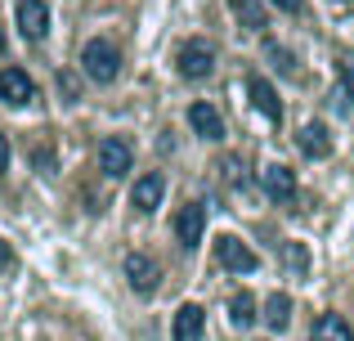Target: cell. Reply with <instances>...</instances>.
I'll list each match as a JSON object with an SVG mask.
<instances>
[{
  "instance_id": "1",
  "label": "cell",
  "mask_w": 354,
  "mask_h": 341,
  "mask_svg": "<svg viewBox=\"0 0 354 341\" xmlns=\"http://www.w3.org/2000/svg\"><path fill=\"white\" fill-rule=\"evenodd\" d=\"M81 68H86L90 81H99V86H108V81H117L121 72V54L113 41H104V36H95V41H86V50H81Z\"/></svg>"
},
{
  "instance_id": "2",
  "label": "cell",
  "mask_w": 354,
  "mask_h": 341,
  "mask_svg": "<svg viewBox=\"0 0 354 341\" xmlns=\"http://www.w3.org/2000/svg\"><path fill=\"white\" fill-rule=\"evenodd\" d=\"M175 63H180L184 81H202V77H211V68H216V50H211L207 41H184L180 54H175Z\"/></svg>"
},
{
  "instance_id": "3",
  "label": "cell",
  "mask_w": 354,
  "mask_h": 341,
  "mask_svg": "<svg viewBox=\"0 0 354 341\" xmlns=\"http://www.w3.org/2000/svg\"><path fill=\"white\" fill-rule=\"evenodd\" d=\"M202 234H207V207H202V202H184L180 216H175V238H180V247L193 252V247L202 243Z\"/></svg>"
},
{
  "instance_id": "4",
  "label": "cell",
  "mask_w": 354,
  "mask_h": 341,
  "mask_svg": "<svg viewBox=\"0 0 354 341\" xmlns=\"http://www.w3.org/2000/svg\"><path fill=\"white\" fill-rule=\"evenodd\" d=\"M216 261L225 265V270H234V274H251V270L260 265V256L251 252L247 243H238L234 234H220V238H216Z\"/></svg>"
},
{
  "instance_id": "5",
  "label": "cell",
  "mask_w": 354,
  "mask_h": 341,
  "mask_svg": "<svg viewBox=\"0 0 354 341\" xmlns=\"http://www.w3.org/2000/svg\"><path fill=\"white\" fill-rule=\"evenodd\" d=\"M126 283L139 292V297H153V292H157V283H162V270H157V261H153V256L130 252V256H126Z\"/></svg>"
},
{
  "instance_id": "6",
  "label": "cell",
  "mask_w": 354,
  "mask_h": 341,
  "mask_svg": "<svg viewBox=\"0 0 354 341\" xmlns=\"http://www.w3.org/2000/svg\"><path fill=\"white\" fill-rule=\"evenodd\" d=\"M130 162H135V153H130V144L121 140V135H108V140L99 144V171H104L108 180H121V175L130 171Z\"/></svg>"
},
{
  "instance_id": "7",
  "label": "cell",
  "mask_w": 354,
  "mask_h": 341,
  "mask_svg": "<svg viewBox=\"0 0 354 341\" xmlns=\"http://www.w3.org/2000/svg\"><path fill=\"white\" fill-rule=\"evenodd\" d=\"M32 99H36V86H32V77H27L23 68H5L0 72V104L23 108V104H32Z\"/></svg>"
},
{
  "instance_id": "8",
  "label": "cell",
  "mask_w": 354,
  "mask_h": 341,
  "mask_svg": "<svg viewBox=\"0 0 354 341\" xmlns=\"http://www.w3.org/2000/svg\"><path fill=\"white\" fill-rule=\"evenodd\" d=\"M18 32H23L27 41H45V32H50V9H45V0H18Z\"/></svg>"
},
{
  "instance_id": "9",
  "label": "cell",
  "mask_w": 354,
  "mask_h": 341,
  "mask_svg": "<svg viewBox=\"0 0 354 341\" xmlns=\"http://www.w3.org/2000/svg\"><path fill=\"white\" fill-rule=\"evenodd\" d=\"M260 184H265V193L274 202H292L296 198V175H292V167H283V162H274V167L260 171Z\"/></svg>"
},
{
  "instance_id": "10",
  "label": "cell",
  "mask_w": 354,
  "mask_h": 341,
  "mask_svg": "<svg viewBox=\"0 0 354 341\" xmlns=\"http://www.w3.org/2000/svg\"><path fill=\"white\" fill-rule=\"evenodd\" d=\"M162 193H166V180L157 171H148V175H139L135 180V193H130V207L135 211H157V202H162Z\"/></svg>"
},
{
  "instance_id": "11",
  "label": "cell",
  "mask_w": 354,
  "mask_h": 341,
  "mask_svg": "<svg viewBox=\"0 0 354 341\" xmlns=\"http://www.w3.org/2000/svg\"><path fill=\"white\" fill-rule=\"evenodd\" d=\"M296 144H301V153H305V158H314V162H323V158L332 153V135H328V126H319V122L301 126Z\"/></svg>"
},
{
  "instance_id": "12",
  "label": "cell",
  "mask_w": 354,
  "mask_h": 341,
  "mask_svg": "<svg viewBox=\"0 0 354 341\" xmlns=\"http://www.w3.org/2000/svg\"><path fill=\"white\" fill-rule=\"evenodd\" d=\"M202 328H207V315L202 306H180L175 310V341H202Z\"/></svg>"
},
{
  "instance_id": "13",
  "label": "cell",
  "mask_w": 354,
  "mask_h": 341,
  "mask_svg": "<svg viewBox=\"0 0 354 341\" xmlns=\"http://www.w3.org/2000/svg\"><path fill=\"white\" fill-rule=\"evenodd\" d=\"M247 95H251V104H256L260 113L269 117V122H283V104H278L274 86H269L265 77H251V81H247Z\"/></svg>"
},
{
  "instance_id": "14",
  "label": "cell",
  "mask_w": 354,
  "mask_h": 341,
  "mask_svg": "<svg viewBox=\"0 0 354 341\" xmlns=\"http://www.w3.org/2000/svg\"><path fill=\"white\" fill-rule=\"evenodd\" d=\"M189 126L202 135V140H225V122H220V113L211 104H193L189 108Z\"/></svg>"
},
{
  "instance_id": "15",
  "label": "cell",
  "mask_w": 354,
  "mask_h": 341,
  "mask_svg": "<svg viewBox=\"0 0 354 341\" xmlns=\"http://www.w3.org/2000/svg\"><path fill=\"white\" fill-rule=\"evenodd\" d=\"M310 341H354V333H350V324L341 315H323L319 324H314Z\"/></svg>"
},
{
  "instance_id": "16",
  "label": "cell",
  "mask_w": 354,
  "mask_h": 341,
  "mask_svg": "<svg viewBox=\"0 0 354 341\" xmlns=\"http://www.w3.org/2000/svg\"><path fill=\"white\" fill-rule=\"evenodd\" d=\"M265 324L274 328V333H283V328L292 324V297H283V292H274V297L265 301Z\"/></svg>"
},
{
  "instance_id": "17",
  "label": "cell",
  "mask_w": 354,
  "mask_h": 341,
  "mask_svg": "<svg viewBox=\"0 0 354 341\" xmlns=\"http://www.w3.org/2000/svg\"><path fill=\"white\" fill-rule=\"evenodd\" d=\"M229 319H234V328H251L256 324V297H251V292H238V297L229 301Z\"/></svg>"
},
{
  "instance_id": "18",
  "label": "cell",
  "mask_w": 354,
  "mask_h": 341,
  "mask_svg": "<svg viewBox=\"0 0 354 341\" xmlns=\"http://www.w3.org/2000/svg\"><path fill=\"white\" fill-rule=\"evenodd\" d=\"M229 5H234V14H238V23H247V27H265L269 18H265V5H260V0H229Z\"/></svg>"
},
{
  "instance_id": "19",
  "label": "cell",
  "mask_w": 354,
  "mask_h": 341,
  "mask_svg": "<svg viewBox=\"0 0 354 341\" xmlns=\"http://www.w3.org/2000/svg\"><path fill=\"white\" fill-rule=\"evenodd\" d=\"M265 54H269V59H274V63H278L283 72H292V54H287L283 45H274V41H269V45H265Z\"/></svg>"
},
{
  "instance_id": "20",
  "label": "cell",
  "mask_w": 354,
  "mask_h": 341,
  "mask_svg": "<svg viewBox=\"0 0 354 341\" xmlns=\"http://www.w3.org/2000/svg\"><path fill=\"white\" fill-rule=\"evenodd\" d=\"M341 99H346V104H354V63L341 72Z\"/></svg>"
},
{
  "instance_id": "21",
  "label": "cell",
  "mask_w": 354,
  "mask_h": 341,
  "mask_svg": "<svg viewBox=\"0 0 354 341\" xmlns=\"http://www.w3.org/2000/svg\"><path fill=\"white\" fill-rule=\"evenodd\" d=\"M32 162H36L41 171H50V167H54V153H50V149H36V153H32Z\"/></svg>"
},
{
  "instance_id": "22",
  "label": "cell",
  "mask_w": 354,
  "mask_h": 341,
  "mask_svg": "<svg viewBox=\"0 0 354 341\" xmlns=\"http://www.w3.org/2000/svg\"><path fill=\"white\" fill-rule=\"evenodd\" d=\"M269 5H278L283 14H301V5H305V0H269Z\"/></svg>"
},
{
  "instance_id": "23",
  "label": "cell",
  "mask_w": 354,
  "mask_h": 341,
  "mask_svg": "<svg viewBox=\"0 0 354 341\" xmlns=\"http://www.w3.org/2000/svg\"><path fill=\"white\" fill-rule=\"evenodd\" d=\"M5 171H9V140L0 135V175H5Z\"/></svg>"
},
{
  "instance_id": "24",
  "label": "cell",
  "mask_w": 354,
  "mask_h": 341,
  "mask_svg": "<svg viewBox=\"0 0 354 341\" xmlns=\"http://www.w3.org/2000/svg\"><path fill=\"white\" fill-rule=\"evenodd\" d=\"M287 256H292V265H296V270H305V252H301V247H296V243L287 247Z\"/></svg>"
},
{
  "instance_id": "25",
  "label": "cell",
  "mask_w": 354,
  "mask_h": 341,
  "mask_svg": "<svg viewBox=\"0 0 354 341\" xmlns=\"http://www.w3.org/2000/svg\"><path fill=\"white\" fill-rule=\"evenodd\" d=\"M14 265V252H9V243H0V270H9Z\"/></svg>"
},
{
  "instance_id": "26",
  "label": "cell",
  "mask_w": 354,
  "mask_h": 341,
  "mask_svg": "<svg viewBox=\"0 0 354 341\" xmlns=\"http://www.w3.org/2000/svg\"><path fill=\"white\" fill-rule=\"evenodd\" d=\"M0 50H5V32H0Z\"/></svg>"
}]
</instances>
